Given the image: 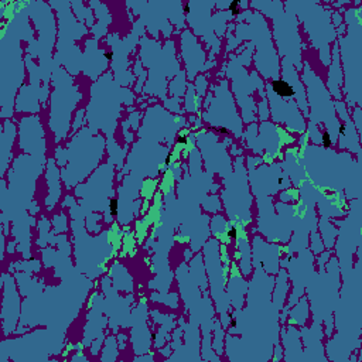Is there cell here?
I'll return each instance as SVG.
<instances>
[{
  "mask_svg": "<svg viewBox=\"0 0 362 362\" xmlns=\"http://www.w3.org/2000/svg\"><path fill=\"white\" fill-rule=\"evenodd\" d=\"M356 250V260L349 276L341 280L339 300L334 310V329L325 342L327 358L329 361L349 362L351 355L361 349L362 337V255Z\"/></svg>",
  "mask_w": 362,
  "mask_h": 362,
  "instance_id": "1",
  "label": "cell"
},
{
  "mask_svg": "<svg viewBox=\"0 0 362 362\" xmlns=\"http://www.w3.org/2000/svg\"><path fill=\"white\" fill-rule=\"evenodd\" d=\"M300 148L317 158V170H304L308 181L314 187L327 188L335 194H344L348 201L361 198L362 191V165L358 158H354L348 151H335L322 148L308 143L305 133L301 134Z\"/></svg>",
  "mask_w": 362,
  "mask_h": 362,
  "instance_id": "2",
  "label": "cell"
},
{
  "mask_svg": "<svg viewBox=\"0 0 362 362\" xmlns=\"http://www.w3.org/2000/svg\"><path fill=\"white\" fill-rule=\"evenodd\" d=\"M235 34L226 31V49L225 54H230L243 41L252 42L255 47L253 66L263 81L276 79L280 76V58L272 40V31L269 28V20L259 11L252 8L242 10L240 16L236 17Z\"/></svg>",
  "mask_w": 362,
  "mask_h": 362,
  "instance_id": "3",
  "label": "cell"
},
{
  "mask_svg": "<svg viewBox=\"0 0 362 362\" xmlns=\"http://www.w3.org/2000/svg\"><path fill=\"white\" fill-rule=\"evenodd\" d=\"M134 102V93L117 83L113 72L107 71L89 86V102L85 107L86 126L93 134L102 130L106 140L115 139L117 120L123 113L122 105L132 106Z\"/></svg>",
  "mask_w": 362,
  "mask_h": 362,
  "instance_id": "4",
  "label": "cell"
},
{
  "mask_svg": "<svg viewBox=\"0 0 362 362\" xmlns=\"http://www.w3.org/2000/svg\"><path fill=\"white\" fill-rule=\"evenodd\" d=\"M342 17L346 31L337 37V42L344 74V102L351 112L355 106L362 107V6L351 4Z\"/></svg>",
  "mask_w": 362,
  "mask_h": 362,
  "instance_id": "5",
  "label": "cell"
},
{
  "mask_svg": "<svg viewBox=\"0 0 362 362\" xmlns=\"http://www.w3.org/2000/svg\"><path fill=\"white\" fill-rule=\"evenodd\" d=\"M18 33V20L14 14L13 18L3 27L0 38V105H1V120L13 119L16 98L20 89L25 85V61L23 59L21 40L17 37Z\"/></svg>",
  "mask_w": 362,
  "mask_h": 362,
  "instance_id": "6",
  "label": "cell"
},
{
  "mask_svg": "<svg viewBox=\"0 0 362 362\" xmlns=\"http://www.w3.org/2000/svg\"><path fill=\"white\" fill-rule=\"evenodd\" d=\"M249 8L262 13L272 21V40L279 58L288 59L294 68L301 72L304 59L303 49L305 45L294 11L286 7L280 0H252L249 1Z\"/></svg>",
  "mask_w": 362,
  "mask_h": 362,
  "instance_id": "7",
  "label": "cell"
},
{
  "mask_svg": "<svg viewBox=\"0 0 362 362\" xmlns=\"http://www.w3.org/2000/svg\"><path fill=\"white\" fill-rule=\"evenodd\" d=\"M106 137L100 133L93 134L88 126H83L76 134L71 136L64 146L66 153V165L61 168V180L64 188L71 192L78 184L99 167L105 157Z\"/></svg>",
  "mask_w": 362,
  "mask_h": 362,
  "instance_id": "8",
  "label": "cell"
},
{
  "mask_svg": "<svg viewBox=\"0 0 362 362\" xmlns=\"http://www.w3.org/2000/svg\"><path fill=\"white\" fill-rule=\"evenodd\" d=\"M283 4L294 11L311 47L318 54L321 66L327 69L331 62V45L337 41V33L331 23L334 8L315 0H286Z\"/></svg>",
  "mask_w": 362,
  "mask_h": 362,
  "instance_id": "9",
  "label": "cell"
},
{
  "mask_svg": "<svg viewBox=\"0 0 362 362\" xmlns=\"http://www.w3.org/2000/svg\"><path fill=\"white\" fill-rule=\"evenodd\" d=\"M51 95H49V115L48 127L54 136V143L58 146L69 137L74 112L83 99L79 85L75 83L74 76L65 71L64 66L54 62L51 75Z\"/></svg>",
  "mask_w": 362,
  "mask_h": 362,
  "instance_id": "10",
  "label": "cell"
},
{
  "mask_svg": "<svg viewBox=\"0 0 362 362\" xmlns=\"http://www.w3.org/2000/svg\"><path fill=\"white\" fill-rule=\"evenodd\" d=\"M341 274L337 256H331L325 269L313 273L307 286L305 296L308 298L313 321L321 322L324 327V337L328 339L334 334V310L339 300Z\"/></svg>",
  "mask_w": 362,
  "mask_h": 362,
  "instance_id": "11",
  "label": "cell"
},
{
  "mask_svg": "<svg viewBox=\"0 0 362 362\" xmlns=\"http://www.w3.org/2000/svg\"><path fill=\"white\" fill-rule=\"evenodd\" d=\"M218 79H230V92L235 98L236 105L240 110V119L243 124H250L257 122L256 116V99L255 90L264 88L263 78L253 68L249 71L242 65L239 57L235 52L228 54V62L216 74Z\"/></svg>",
  "mask_w": 362,
  "mask_h": 362,
  "instance_id": "12",
  "label": "cell"
},
{
  "mask_svg": "<svg viewBox=\"0 0 362 362\" xmlns=\"http://www.w3.org/2000/svg\"><path fill=\"white\" fill-rule=\"evenodd\" d=\"M301 82L305 88V96L308 103V119L317 124L321 130H327L334 141L337 143V130L339 126V120L335 113L334 99L331 98L328 89L320 74H317L308 59H303V69L300 72Z\"/></svg>",
  "mask_w": 362,
  "mask_h": 362,
  "instance_id": "13",
  "label": "cell"
},
{
  "mask_svg": "<svg viewBox=\"0 0 362 362\" xmlns=\"http://www.w3.org/2000/svg\"><path fill=\"white\" fill-rule=\"evenodd\" d=\"M222 185L223 189L219 192L229 221L247 228V225L253 221V197L249 189L245 156H238L233 158V170L230 174L223 177Z\"/></svg>",
  "mask_w": 362,
  "mask_h": 362,
  "instance_id": "14",
  "label": "cell"
},
{
  "mask_svg": "<svg viewBox=\"0 0 362 362\" xmlns=\"http://www.w3.org/2000/svg\"><path fill=\"white\" fill-rule=\"evenodd\" d=\"M151 49L156 58L148 52V49L140 42V61L147 71L148 81L143 86V92L151 96H156L161 99V102L167 100V93H168V74L161 68V66H168L171 68L175 74L180 72V62L175 57V41L174 40H167L163 42H157L151 40Z\"/></svg>",
  "mask_w": 362,
  "mask_h": 362,
  "instance_id": "15",
  "label": "cell"
},
{
  "mask_svg": "<svg viewBox=\"0 0 362 362\" xmlns=\"http://www.w3.org/2000/svg\"><path fill=\"white\" fill-rule=\"evenodd\" d=\"M264 92L269 103L270 122L283 126L284 130L296 134L305 133L307 120L301 115L296 100L294 90L283 78L264 81Z\"/></svg>",
  "mask_w": 362,
  "mask_h": 362,
  "instance_id": "16",
  "label": "cell"
},
{
  "mask_svg": "<svg viewBox=\"0 0 362 362\" xmlns=\"http://www.w3.org/2000/svg\"><path fill=\"white\" fill-rule=\"evenodd\" d=\"M361 215H362L361 198H355L349 201V212H346L345 219L338 221L334 218L331 221L338 229L332 250L335 252V256L338 259L341 280H345L349 276L354 267V257L356 255V250L362 247Z\"/></svg>",
  "mask_w": 362,
  "mask_h": 362,
  "instance_id": "17",
  "label": "cell"
},
{
  "mask_svg": "<svg viewBox=\"0 0 362 362\" xmlns=\"http://www.w3.org/2000/svg\"><path fill=\"white\" fill-rule=\"evenodd\" d=\"M209 90H212V99L209 106L201 112L202 122L206 123V127H226L233 139L240 140L245 124L238 113V105L229 89V81L226 78L219 79L218 83L209 86Z\"/></svg>",
  "mask_w": 362,
  "mask_h": 362,
  "instance_id": "18",
  "label": "cell"
},
{
  "mask_svg": "<svg viewBox=\"0 0 362 362\" xmlns=\"http://www.w3.org/2000/svg\"><path fill=\"white\" fill-rule=\"evenodd\" d=\"M257 201V230L263 235L272 229L266 240L287 245L291 238V230L296 226L298 215L291 204L274 202L273 197L256 198Z\"/></svg>",
  "mask_w": 362,
  "mask_h": 362,
  "instance_id": "19",
  "label": "cell"
},
{
  "mask_svg": "<svg viewBox=\"0 0 362 362\" xmlns=\"http://www.w3.org/2000/svg\"><path fill=\"white\" fill-rule=\"evenodd\" d=\"M215 3L216 1L199 0V1H187L182 6V11L185 13L187 23L189 24L192 34L195 37H202L206 44V48L211 49L208 57L211 61H215V57L221 54V48H222L221 44H216L212 41V40H219L215 37V27L211 16V11L215 7Z\"/></svg>",
  "mask_w": 362,
  "mask_h": 362,
  "instance_id": "20",
  "label": "cell"
},
{
  "mask_svg": "<svg viewBox=\"0 0 362 362\" xmlns=\"http://www.w3.org/2000/svg\"><path fill=\"white\" fill-rule=\"evenodd\" d=\"M195 140L199 147L201 156L204 157V165L209 175L216 173L219 177H226L233 170V161L230 160L226 146L232 144L230 137H225L223 143L218 141V134L201 129L195 133Z\"/></svg>",
  "mask_w": 362,
  "mask_h": 362,
  "instance_id": "21",
  "label": "cell"
},
{
  "mask_svg": "<svg viewBox=\"0 0 362 362\" xmlns=\"http://www.w3.org/2000/svg\"><path fill=\"white\" fill-rule=\"evenodd\" d=\"M247 170V180L250 185V192L256 198L273 197L279 194L280 189H287L291 187V182L286 173L281 170V163L266 164L262 163L255 168Z\"/></svg>",
  "mask_w": 362,
  "mask_h": 362,
  "instance_id": "22",
  "label": "cell"
},
{
  "mask_svg": "<svg viewBox=\"0 0 362 362\" xmlns=\"http://www.w3.org/2000/svg\"><path fill=\"white\" fill-rule=\"evenodd\" d=\"M18 147L34 158H47V140L40 115L24 116L18 122Z\"/></svg>",
  "mask_w": 362,
  "mask_h": 362,
  "instance_id": "23",
  "label": "cell"
},
{
  "mask_svg": "<svg viewBox=\"0 0 362 362\" xmlns=\"http://www.w3.org/2000/svg\"><path fill=\"white\" fill-rule=\"evenodd\" d=\"M181 58L185 64L187 81L194 82L197 75L218 65L216 61L206 62L205 51L191 30H184L181 34Z\"/></svg>",
  "mask_w": 362,
  "mask_h": 362,
  "instance_id": "24",
  "label": "cell"
},
{
  "mask_svg": "<svg viewBox=\"0 0 362 362\" xmlns=\"http://www.w3.org/2000/svg\"><path fill=\"white\" fill-rule=\"evenodd\" d=\"M252 267L267 274L276 276L280 270L283 247L280 243L269 242L260 235L252 236Z\"/></svg>",
  "mask_w": 362,
  "mask_h": 362,
  "instance_id": "25",
  "label": "cell"
},
{
  "mask_svg": "<svg viewBox=\"0 0 362 362\" xmlns=\"http://www.w3.org/2000/svg\"><path fill=\"white\" fill-rule=\"evenodd\" d=\"M300 335H301V342L304 344V361H328V358L325 356L324 351L325 346L322 344L324 337V327L321 322H315L313 321L311 327L307 328L300 327Z\"/></svg>",
  "mask_w": 362,
  "mask_h": 362,
  "instance_id": "26",
  "label": "cell"
},
{
  "mask_svg": "<svg viewBox=\"0 0 362 362\" xmlns=\"http://www.w3.org/2000/svg\"><path fill=\"white\" fill-rule=\"evenodd\" d=\"M280 78L287 81L290 83V86L293 88V90H294V100H296L301 115L307 120L308 115H310V110H308V103H307V96H305V88H304V85L301 82L300 72L286 58H280Z\"/></svg>",
  "mask_w": 362,
  "mask_h": 362,
  "instance_id": "27",
  "label": "cell"
},
{
  "mask_svg": "<svg viewBox=\"0 0 362 362\" xmlns=\"http://www.w3.org/2000/svg\"><path fill=\"white\" fill-rule=\"evenodd\" d=\"M324 83L334 100H344V95H342L344 74H342V66L339 61V51H338L337 41L331 45V62L327 68V79Z\"/></svg>",
  "mask_w": 362,
  "mask_h": 362,
  "instance_id": "28",
  "label": "cell"
},
{
  "mask_svg": "<svg viewBox=\"0 0 362 362\" xmlns=\"http://www.w3.org/2000/svg\"><path fill=\"white\" fill-rule=\"evenodd\" d=\"M45 182L48 187V194L45 195L44 204L45 209L51 212L57 204L59 202V198L62 197V188H61V168L57 165V161L54 157H48L47 165H45Z\"/></svg>",
  "mask_w": 362,
  "mask_h": 362,
  "instance_id": "29",
  "label": "cell"
},
{
  "mask_svg": "<svg viewBox=\"0 0 362 362\" xmlns=\"http://www.w3.org/2000/svg\"><path fill=\"white\" fill-rule=\"evenodd\" d=\"M280 338L283 344V361L286 362H300L304 361V351L301 346L300 331L294 325H281Z\"/></svg>",
  "mask_w": 362,
  "mask_h": 362,
  "instance_id": "30",
  "label": "cell"
},
{
  "mask_svg": "<svg viewBox=\"0 0 362 362\" xmlns=\"http://www.w3.org/2000/svg\"><path fill=\"white\" fill-rule=\"evenodd\" d=\"M17 137V126L13 119L3 120L1 136H0V178H6V173L10 170L11 163V148Z\"/></svg>",
  "mask_w": 362,
  "mask_h": 362,
  "instance_id": "31",
  "label": "cell"
},
{
  "mask_svg": "<svg viewBox=\"0 0 362 362\" xmlns=\"http://www.w3.org/2000/svg\"><path fill=\"white\" fill-rule=\"evenodd\" d=\"M338 150H346L351 154H356L358 160H362V147H361V136L358 134L352 120L339 122L337 130V143Z\"/></svg>",
  "mask_w": 362,
  "mask_h": 362,
  "instance_id": "32",
  "label": "cell"
},
{
  "mask_svg": "<svg viewBox=\"0 0 362 362\" xmlns=\"http://www.w3.org/2000/svg\"><path fill=\"white\" fill-rule=\"evenodd\" d=\"M290 288H291V283H290L287 270L284 267H280V270L274 276V286L272 290V303L279 311L286 305L290 294Z\"/></svg>",
  "mask_w": 362,
  "mask_h": 362,
  "instance_id": "33",
  "label": "cell"
},
{
  "mask_svg": "<svg viewBox=\"0 0 362 362\" xmlns=\"http://www.w3.org/2000/svg\"><path fill=\"white\" fill-rule=\"evenodd\" d=\"M236 255H239V270L245 279H249L253 273L252 267V247L247 240V233H242V236L236 240Z\"/></svg>",
  "mask_w": 362,
  "mask_h": 362,
  "instance_id": "34",
  "label": "cell"
},
{
  "mask_svg": "<svg viewBox=\"0 0 362 362\" xmlns=\"http://www.w3.org/2000/svg\"><path fill=\"white\" fill-rule=\"evenodd\" d=\"M311 317V310H310V304H308V298L307 296H301L297 303L288 310L287 314V321L286 324L294 325V327H304L307 324V321Z\"/></svg>",
  "mask_w": 362,
  "mask_h": 362,
  "instance_id": "35",
  "label": "cell"
},
{
  "mask_svg": "<svg viewBox=\"0 0 362 362\" xmlns=\"http://www.w3.org/2000/svg\"><path fill=\"white\" fill-rule=\"evenodd\" d=\"M187 85H188V81H187V74L185 71H180L170 82H168V93L170 96H175V98H180L185 95V90H187Z\"/></svg>",
  "mask_w": 362,
  "mask_h": 362,
  "instance_id": "36",
  "label": "cell"
},
{
  "mask_svg": "<svg viewBox=\"0 0 362 362\" xmlns=\"http://www.w3.org/2000/svg\"><path fill=\"white\" fill-rule=\"evenodd\" d=\"M214 335H212V348L215 349V354L218 356H222L223 355V348H225V328L222 327L219 318H215L214 321Z\"/></svg>",
  "mask_w": 362,
  "mask_h": 362,
  "instance_id": "37",
  "label": "cell"
},
{
  "mask_svg": "<svg viewBox=\"0 0 362 362\" xmlns=\"http://www.w3.org/2000/svg\"><path fill=\"white\" fill-rule=\"evenodd\" d=\"M119 212H120V201H119V198L117 197H110L109 202H107V206H106V211H105V215L102 218L103 225L109 226L115 221V218L119 216Z\"/></svg>",
  "mask_w": 362,
  "mask_h": 362,
  "instance_id": "38",
  "label": "cell"
},
{
  "mask_svg": "<svg viewBox=\"0 0 362 362\" xmlns=\"http://www.w3.org/2000/svg\"><path fill=\"white\" fill-rule=\"evenodd\" d=\"M308 249L313 252L314 256H317V255H320L321 252L325 250L324 243H322V239H321V235H320V232H317V229H315V230H311V233H310V238H308Z\"/></svg>",
  "mask_w": 362,
  "mask_h": 362,
  "instance_id": "39",
  "label": "cell"
},
{
  "mask_svg": "<svg viewBox=\"0 0 362 362\" xmlns=\"http://www.w3.org/2000/svg\"><path fill=\"white\" fill-rule=\"evenodd\" d=\"M85 115H86L85 107H79V109L75 112V119L72 120V126H71L69 137H71V136H74V134H76V133L83 127V124L86 123Z\"/></svg>",
  "mask_w": 362,
  "mask_h": 362,
  "instance_id": "40",
  "label": "cell"
},
{
  "mask_svg": "<svg viewBox=\"0 0 362 362\" xmlns=\"http://www.w3.org/2000/svg\"><path fill=\"white\" fill-rule=\"evenodd\" d=\"M103 218V215L100 214H90V216H86L85 221V228L90 232V233H99L102 230V225L99 223V221Z\"/></svg>",
  "mask_w": 362,
  "mask_h": 362,
  "instance_id": "41",
  "label": "cell"
},
{
  "mask_svg": "<svg viewBox=\"0 0 362 362\" xmlns=\"http://www.w3.org/2000/svg\"><path fill=\"white\" fill-rule=\"evenodd\" d=\"M349 115H351V120H352V123H354V126H355L358 134L362 137V126H361V123H362V107H361V106H355V107L349 112Z\"/></svg>",
  "mask_w": 362,
  "mask_h": 362,
  "instance_id": "42",
  "label": "cell"
},
{
  "mask_svg": "<svg viewBox=\"0 0 362 362\" xmlns=\"http://www.w3.org/2000/svg\"><path fill=\"white\" fill-rule=\"evenodd\" d=\"M54 225H58V228L54 230V233H59V232H68V222H66V214L62 211L58 215L55 214L54 216Z\"/></svg>",
  "mask_w": 362,
  "mask_h": 362,
  "instance_id": "43",
  "label": "cell"
},
{
  "mask_svg": "<svg viewBox=\"0 0 362 362\" xmlns=\"http://www.w3.org/2000/svg\"><path fill=\"white\" fill-rule=\"evenodd\" d=\"M332 252H334V250L325 249L324 252H321L320 255H317V267H318V272H321V270L325 269V264H327L328 259L332 256Z\"/></svg>",
  "mask_w": 362,
  "mask_h": 362,
  "instance_id": "44",
  "label": "cell"
},
{
  "mask_svg": "<svg viewBox=\"0 0 362 362\" xmlns=\"http://www.w3.org/2000/svg\"><path fill=\"white\" fill-rule=\"evenodd\" d=\"M320 146L322 147V148H332L334 146H335V141H334V139L331 137V134L327 132V130H322L321 132V140H320Z\"/></svg>",
  "mask_w": 362,
  "mask_h": 362,
  "instance_id": "45",
  "label": "cell"
},
{
  "mask_svg": "<svg viewBox=\"0 0 362 362\" xmlns=\"http://www.w3.org/2000/svg\"><path fill=\"white\" fill-rule=\"evenodd\" d=\"M174 143L177 144L178 148H184V147L188 144V133H187V132L178 133V134L175 136V141H174Z\"/></svg>",
  "mask_w": 362,
  "mask_h": 362,
  "instance_id": "46",
  "label": "cell"
},
{
  "mask_svg": "<svg viewBox=\"0 0 362 362\" xmlns=\"http://www.w3.org/2000/svg\"><path fill=\"white\" fill-rule=\"evenodd\" d=\"M273 355L274 356H272V361H281L283 359V349H281V346H280V344H276L274 346H273Z\"/></svg>",
  "mask_w": 362,
  "mask_h": 362,
  "instance_id": "47",
  "label": "cell"
},
{
  "mask_svg": "<svg viewBox=\"0 0 362 362\" xmlns=\"http://www.w3.org/2000/svg\"><path fill=\"white\" fill-rule=\"evenodd\" d=\"M206 129L214 130L218 136H219V134H221V136H226V137H230V136H232V133H230L226 127H206Z\"/></svg>",
  "mask_w": 362,
  "mask_h": 362,
  "instance_id": "48",
  "label": "cell"
},
{
  "mask_svg": "<svg viewBox=\"0 0 362 362\" xmlns=\"http://www.w3.org/2000/svg\"><path fill=\"white\" fill-rule=\"evenodd\" d=\"M143 359H150V361H153L154 356L150 355V356H139V358H134V361H143Z\"/></svg>",
  "mask_w": 362,
  "mask_h": 362,
  "instance_id": "49",
  "label": "cell"
}]
</instances>
